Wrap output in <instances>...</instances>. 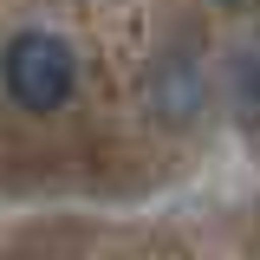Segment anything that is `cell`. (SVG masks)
Returning <instances> with one entry per match:
<instances>
[{
	"mask_svg": "<svg viewBox=\"0 0 260 260\" xmlns=\"http://www.w3.org/2000/svg\"><path fill=\"white\" fill-rule=\"evenodd\" d=\"M0 78H7L13 104H26V111H59L65 98H72L78 65H72V46H65L59 32H20V39H7V52H0Z\"/></svg>",
	"mask_w": 260,
	"mask_h": 260,
	"instance_id": "6da1fadb",
	"label": "cell"
},
{
	"mask_svg": "<svg viewBox=\"0 0 260 260\" xmlns=\"http://www.w3.org/2000/svg\"><path fill=\"white\" fill-rule=\"evenodd\" d=\"M156 91H162V111H169V117H189V111H202V72H189L182 52H176V59L162 65Z\"/></svg>",
	"mask_w": 260,
	"mask_h": 260,
	"instance_id": "7a4b0ae2",
	"label": "cell"
},
{
	"mask_svg": "<svg viewBox=\"0 0 260 260\" xmlns=\"http://www.w3.org/2000/svg\"><path fill=\"white\" fill-rule=\"evenodd\" d=\"M228 91H234L241 111H254V117H260V46L234 52V65H228Z\"/></svg>",
	"mask_w": 260,
	"mask_h": 260,
	"instance_id": "3957f363",
	"label": "cell"
}]
</instances>
